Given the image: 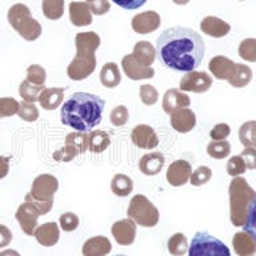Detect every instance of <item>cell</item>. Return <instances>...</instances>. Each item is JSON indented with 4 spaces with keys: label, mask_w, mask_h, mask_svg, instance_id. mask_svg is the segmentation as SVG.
<instances>
[{
    "label": "cell",
    "mask_w": 256,
    "mask_h": 256,
    "mask_svg": "<svg viewBox=\"0 0 256 256\" xmlns=\"http://www.w3.org/2000/svg\"><path fill=\"white\" fill-rule=\"evenodd\" d=\"M155 50L166 67L179 72L195 71L206 54L202 36L187 27H172L162 32Z\"/></svg>",
    "instance_id": "6da1fadb"
},
{
    "label": "cell",
    "mask_w": 256,
    "mask_h": 256,
    "mask_svg": "<svg viewBox=\"0 0 256 256\" xmlns=\"http://www.w3.org/2000/svg\"><path fill=\"white\" fill-rule=\"evenodd\" d=\"M104 100L88 92H75L66 100L60 111V119L64 126L78 132H88L99 126L103 118Z\"/></svg>",
    "instance_id": "7a4b0ae2"
},
{
    "label": "cell",
    "mask_w": 256,
    "mask_h": 256,
    "mask_svg": "<svg viewBox=\"0 0 256 256\" xmlns=\"http://www.w3.org/2000/svg\"><path fill=\"white\" fill-rule=\"evenodd\" d=\"M76 55L67 68L71 80L80 82L87 79L96 68V50L100 47V36L94 31L80 32L75 38Z\"/></svg>",
    "instance_id": "3957f363"
},
{
    "label": "cell",
    "mask_w": 256,
    "mask_h": 256,
    "mask_svg": "<svg viewBox=\"0 0 256 256\" xmlns=\"http://www.w3.org/2000/svg\"><path fill=\"white\" fill-rule=\"evenodd\" d=\"M59 190V182L54 175L43 174L32 182L31 191L26 195L24 202L36 208L40 216L47 215L54 206V196Z\"/></svg>",
    "instance_id": "277c9868"
},
{
    "label": "cell",
    "mask_w": 256,
    "mask_h": 256,
    "mask_svg": "<svg viewBox=\"0 0 256 256\" xmlns=\"http://www.w3.org/2000/svg\"><path fill=\"white\" fill-rule=\"evenodd\" d=\"M256 196V192L243 178H234L230 184V212L231 222L236 227H242L247 219L248 206Z\"/></svg>",
    "instance_id": "5b68a950"
},
{
    "label": "cell",
    "mask_w": 256,
    "mask_h": 256,
    "mask_svg": "<svg viewBox=\"0 0 256 256\" xmlns=\"http://www.w3.org/2000/svg\"><path fill=\"white\" fill-rule=\"evenodd\" d=\"M8 23L24 40L34 42L42 35V26L31 16V11L26 4H14L7 14Z\"/></svg>",
    "instance_id": "8992f818"
},
{
    "label": "cell",
    "mask_w": 256,
    "mask_h": 256,
    "mask_svg": "<svg viewBox=\"0 0 256 256\" xmlns=\"http://www.w3.org/2000/svg\"><path fill=\"white\" fill-rule=\"evenodd\" d=\"M127 215L142 227L152 228L159 223V210L144 195H135L130 202Z\"/></svg>",
    "instance_id": "52a82bcc"
},
{
    "label": "cell",
    "mask_w": 256,
    "mask_h": 256,
    "mask_svg": "<svg viewBox=\"0 0 256 256\" xmlns=\"http://www.w3.org/2000/svg\"><path fill=\"white\" fill-rule=\"evenodd\" d=\"M188 256H231L230 248L208 232H196L188 247Z\"/></svg>",
    "instance_id": "ba28073f"
},
{
    "label": "cell",
    "mask_w": 256,
    "mask_h": 256,
    "mask_svg": "<svg viewBox=\"0 0 256 256\" xmlns=\"http://www.w3.org/2000/svg\"><path fill=\"white\" fill-rule=\"evenodd\" d=\"M212 86V78L207 72L191 71L187 72L180 79L179 87L180 91L195 92V94H202V92L208 91Z\"/></svg>",
    "instance_id": "9c48e42d"
},
{
    "label": "cell",
    "mask_w": 256,
    "mask_h": 256,
    "mask_svg": "<svg viewBox=\"0 0 256 256\" xmlns=\"http://www.w3.org/2000/svg\"><path fill=\"white\" fill-rule=\"evenodd\" d=\"M40 214L38 212L36 208H34L31 204H28L27 202H24L19 206L18 211L15 214V218L19 223L20 228L23 230V232L28 236H34L38 226V219H39Z\"/></svg>",
    "instance_id": "30bf717a"
},
{
    "label": "cell",
    "mask_w": 256,
    "mask_h": 256,
    "mask_svg": "<svg viewBox=\"0 0 256 256\" xmlns=\"http://www.w3.org/2000/svg\"><path fill=\"white\" fill-rule=\"evenodd\" d=\"M132 143L142 150H154L159 146V138L155 130L147 124H139L131 132Z\"/></svg>",
    "instance_id": "8fae6325"
},
{
    "label": "cell",
    "mask_w": 256,
    "mask_h": 256,
    "mask_svg": "<svg viewBox=\"0 0 256 256\" xmlns=\"http://www.w3.org/2000/svg\"><path fill=\"white\" fill-rule=\"evenodd\" d=\"M162 24L160 15L155 11H146L138 14L132 18L131 26L132 30L140 35H147L151 32H155Z\"/></svg>",
    "instance_id": "7c38bea8"
},
{
    "label": "cell",
    "mask_w": 256,
    "mask_h": 256,
    "mask_svg": "<svg viewBox=\"0 0 256 256\" xmlns=\"http://www.w3.org/2000/svg\"><path fill=\"white\" fill-rule=\"evenodd\" d=\"M111 234L120 246H131L136 239V223L132 219L118 220L112 224Z\"/></svg>",
    "instance_id": "4fadbf2b"
},
{
    "label": "cell",
    "mask_w": 256,
    "mask_h": 256,
    "mask_svg": "<svg viewBox=\"0 0 256 256\" xmlns=\"http://www.w3.org/2000/svg\"><path fill=\"white\" fill-rule=\"evenodd\" d=\"M122 68L124 74L131 80L152 79L155 76V70L152 67H146L132 56V54L126 55L122 59Z\"/></svg>",
    "instance_id": "5bb4252c"
},
{
    "label": "cell",
    "mask_w": 256,
    "mask_h": 256,
    "mask_svg": "<svg viewBox=\"0 0 256 256\" xmlns=\"http://www.w3.org/2000/svg\"><path fill=\"white\" fill-rule=\"evenodd\" d=\"M192 174L191 164L187 160H175L174 163L170 164L167 170V182L174 187H182L186 183L190 182Z\"/></svg>",
    "instance_id": "9a60e30c"
},
{
    "label": "cell",
    "mask_w": 256,
    "mask_h": 256,
    "mask_svg": "<svg viewBox=\"0 0 256 256\" xmlns=\"http://www.w3.org/2000/svg\"><path fill=\"white\" fill-rule=\"evenodd\" d=\"M170 122H171L172 128L179 134H187L192 131L196 126V115L191 108H180L172 112Z\"/></svg>",
    "instance_id": "2e32d148"
},
{
    "label": "cell",
    "mask_w": 256,
    "mask_h": 256,
    "mask_svg": "<svg viewBox=\"0 0 256 256\" xmlns=\"http://www.w3.org/2000/svg\"><path fill=\"white\" fill-rule=\"evenodd\" d=\"M190 104H191V100L186 94H183L180 90L171 88V90H167L164 94L162 106H163L164 112L171 115L172 112H175L176 110L190 107Z\"/></svg>",
    "instance_id": "e0dca14e"
},
{
    "label": "cell",
    "mask_w": 256,
    "mask_h": 256,
    "mask_svg": "<svg viewBox=\"0 0 256 256\" xmlns=\"http://www.w3.org/2000/svg\"><path fill=\"white\" fill-rule=\"evenodd\" d=\"M112 250V244L106 236H94L86 240L82 248L83 256H107Z\"/></svg>",
    "instance_id": "ac0fdd59"
},
{
    "label": "cell",
    "mask_w": 256,
    "mask_h": 256,
    "mask_svg": "<svg viewBox=\"0 0 256 256\" xmlns=\"http://www.w3.org/2000/svg\"><path fill=\"white\" fill-rule=\"evenodd\" d=\"M200 30L211 38H224L231 31V26L216 16H206L200 22Z\"/></svg>",
    "instance_id": "d6986e66"
},
{
    "label": "cell",
    "mask_w": 256,
    "mask_h": 256,
    "mask_svg": "<svg viewBox=\"0 0 256 256\" xmlns=\"http://www.w3.org/2000/svg\"><path fill=\"white\" fill-rule=\"evenodd\" d=\"M34 236L38 240V243L44 247H52L59 242L60 231L59 226L55 222H47L36 228Z\"/></svg>",
    "instance_id": "ffe728a7"
},
{
    "label": "cell",
    "mask_w": 256,
    "mask_h": 256,
    "mask_svg": "<svg viewBox=\"0 0 256 256\" xmlns=\"http://www.w3.org/2000/svg\"><path fill=\"white\" fill-rule=\"evenodd\" d=\"M236 63L228 59L226 56H215L210 60L208 68L212 72V75L219 80H228L235 72Z\"/></svg>",
    "instance_id": "44dd1931"
},
{
    "label": "cell",
    "mask_w": 256,
    "mask_h": 256,
    "mask_svg": "<svg viewBox=\"0 0 256 256\" xmlns=\"http://www.w3.org/2000/svg\"><path fill=\"white\" fill-rule=\"evenodd\" d=\"M164 163L166 159L162 152H151L142 156L139 160V170L143 175L155 176L163 170Z\"/></svg>",
    "instance_id": "7402d4cb"
},
{
    "label": "cell",
    "mask_w": 256,
    "mask_h": 256,
    "mask_svg": "<svg viewBox=\"0 0 256 256\" xmlns=\"http://www.w3.org/2000/svg\"><path fill=\"white\" fill-rule=\"evenodd\" d=\"M68 10L70 20L76 27H86L92 23V12L86 2H72Z\"/></svg>",
    "instance_id": "603a6c76"
},
{
    "label": "cell",
    "mask_w": 256,
    "mask_h": 256,
    "mask_svg": "<svg viewBox=\"0 0 256 256\" xmlns=\"http://www.w3.org/2000/svg\"><path fill=\"white\" fill-rule=\"evenodd\" d=\"M64 88L62 87H52V88H44L43 91L40 92L39 95V104L44 110L47 111H54L60 104L63 103L64 99Z\"/></svg>",
    "instance_id": "cb8c5ba5"
},
{
    "label": "cell",
    "mask_w": 256,
    "mask_h": 256,
    "mask_svg": "<svg viewBox=\"0 0 256 256\" xmlns=\"http://www.w3.org/2000/svg\"><path fill=\"white\" fill-rule=\"evenodd\" d=\"M232 246L239 256H254L256 252V243L252 236L246 231L238 232L232 239Z\"/></svg>",
    "instance_id": "d4e9b609"
},
{
    "label": "cell",
    "mask_w": 256,
    "mask_h": 256,
    "mask_svg": "<svg viewBox=\"0 0 256 256\" xmlns=\"http://www.w3.org/2000/svg\"><path fill=\"white\" fill-rule=\"evenodd\" d=\"M132 56L146 67H151V64H154L156 59V50L150 42L143 40V42H138L135 44Z\"/></svg>",
    "instance_id": "484cf974"
},
{
    "label": "cell",
    "mask_w": 256,
    "mask_h": 256,
    "mask_svg": "<svg viewBox=\"0 0 256 256\" xmlns=\"http://www.w3.org/2000/svg\"><path fill=\"white\" fill-rule=\"evenodd\" d=\"M122 82V75L118 64L114 62L106 63L100 70V83L106 88L118 87Z\"/></svg>",
    "instance_id": "4316f807"
},
{
    "label": "cell",
    "mask_w": 256,
    "mask_h": 256,
    "mask_svg": "<svg viewBox=\"0 0 256 256\" xmlns=\"http://www.w3.org/2000/svg\"><path fill=\"white\" fill-rule=\"evenodd\" d=\"M110 144L111 138L106 131L96 130L88 135V151H91L92 154H102L110 147Z\"/></svg>",
    "instance_id": "83f0119b"
},
{
    "label": "cell",
    "mask_w": 256,
    "mask_h": 256,
    "mask_svg": "<svg viewBox=\"0 0 256 256\" xmlns=\"http://www.w3.org/2000/svg\"><path fill=\"white\" fill-rule=\"evenodd\" d=\"M134 190V182L130 176L124 175V174H116L111 180V191L114 195L119 196V198H126Z\"/></svg>",
    "instance_id": "f1b7e54d"
},
{
    "label": "cell",
    "mask_w": 256,
    "mask_h": 256,
    "mask_svg": "<svg viewBox=\"0 0 256 256\" xmlns=\"http://www.w3.org/2000/svg\"><path fill=\"white\" fill-rule=\"evenodd\" d=\"M251 80H252L251 68L248 67V66H246V64L236 63L235 72L232 74L231 78H230L227 82L231 84L232 87L242 88V87H246Z\"/></svg>",
    "instance_id": "f546056e"
},
{
    "label": "cell",
    "mask_w": 256,
    "mask_h": 256,
    "mask_svg": "<svg viewBox=\"0 0 256 256\" xmlns=\"http://www.w3.org/2000/svg\"><path fill=\"white\" fill-rule=\"evenodd\" d=\"M188 240L184 234L176 232L168 239L167 250L174 256H183L188 252Z\"/></svg>",
    "instance_id": "4dcf8cb0"
},
{
    "label": "cell",
    "mask_w": 256,
    "mask_h": 256,
    "mask_svg": "<svg viewBox=\"0 0 256 256\" xmlns=\"http://www.w3.org/2000/svg\"><path fill=\"white\" fill-rule=\"evenodd\" d=\"M44 90V86H35L30 83L28 80H23L19 86V95L22 96L23 102L27 103H36L39 100L40 92Z\"/></svg>",
    "instance_id": "1f68e13d"
},
{
    "label": "cell",
    "mask_w": 256,
    "mask_h": 256,
    "mask_svg": "<svg viewBox=\"0 0 256 256\" xmlns=\"http://www.w3.org/2000/svg\"><path fill=\"white\" fill-rule=\"evenodd\" d=\"M42 10L47 19H60L64 14V0H42Z\"/></svg>",
    "instance_id": "d6a6232c"
},
{
    "label": "cell",
    "mask_w": 256,
    "mask_h": 256,
    "mask_svg": "<svg viewBox=\"0 0 256 256\" xmlns=\"http://www.w3.org/2000/svg\"><path fill=\"white\" fill-rule=\"evenodd\" d=\"M240 142L246 148H256V122H247L239 130Z\"/></svg>",
    "instance_id": "836d02e7"
},
{
    "label": "cell",
    "mask_w": 256,
    "mask_h": 256,
    "mask_svg": "<svg viewBox=\"0 0 256 256\" xmlns=\"http://www.w3.org/2000/svg\"><path fill=\"white\" fill-rule=\"evenodd\" d=\"M231 152V144L227 140H212L207 146V154L214 159H224Z\"/></svg>",
    "instance_id": "e575fe53"
},
{
    "label": "cell",
    "mask_w": 256,
    "mask_h": 256,
    "mask_svg": "<svg viewBox=\"0 0 256 256\" xmlns=\"http://www.w3.org/2000/svg\"><path fill=\"white\" fill-rule=\"evenodd\" d=\"M239 56L242 59L247 60V62H256V39L250 38V39H244L239 46Z\"/></svg>",
    "instance_id": "d590c367"
},
{
    "label": "cell",
    "mask_w": 256,
    "mask_h": 256,
    "mask_svg": "<svg viewBox=\"0 0 256 256\" xmlns=\"http://www.w3.org/2000/svg\"><path fill=\"white\" fill-rule=\"evenodd\" d=\"M212 178V171L211 168L207 167V166H200L195 170V171L191 174V178H190V182L192 186L195 187H200L203 184H207Z\"/></svg>",
    "instance_id": "8d00e7d4"
},
{
    "label": "cell",
    "mask_w": 256,
    "mask_h": 256,
    "mask_svg": "<svg viewBox=\"0 0 256 256\" xmlns=\"http://www.w3.org/2000/svg\"><path fill=\"white\" fill-rule=\"evenodd\" d=\"M16 115L19 116L20 119H23L24 122L32 123V122H36L39 118V110L35 106V103L22 102V103H19V110H18Z\"/></svg>",
    "instance_id": "74e56055"
},
{
    "label": "cell",
    "mask_w": 256,
    "mask_h": 256,
    "mask_svg": "<svg viewBox=\"0 0 256 256\" xmlns=\"http://www.w3.org/2000/svg\"><path fill=\"white\" fill-rule=\"evenodd\" d=\"M47 79V72L39 64H32L27 68V79L30 83L35 86H44Z\"/></svg>",
    "instance_id": "f35d334b"
},
{
    "label": "cell",
    "mask_w": 256,
    "mask_h": 256,
    "mask_svg": "<svg viewBox=\"0 0 256 256\" xmlns=\"http://www.w3.org/2000/svg\"><path fill=\"white\" fill-rule=\"evenodd\" d=\"M244 231L252 236V239L256 243V196L252 199V202L248 206L247 219L244 223Z\"/></svg>",
    "instance_id": "ab89813d"
},
{
    "label": "cell",
    "mask_w": 256,
    "mask_h": 256,
    "mask_svg": "<svg viewBox=\"0 0 256 256\" xmlns=\"http://www.w3.org/2000/svg\"><path fill=\"white\" fill-rule=\"evenodd\" d=\"M79 155L80 151L75 147V146H72V144L70 143H64L63 147L59 148L56 152H54L52 158H54V160H56V162H66V163H67V162H71L74 158H76V156Z\"/></svg>",
    "instance_id": "60d3db41"
},
{
    "label": "cell",
    "mask_w": 256,
    "mask_h": 256,
    "mask_svg": "<svg viewBox=\"0 0 256 256\" xmlns=\"http://www.w3.org/2000/svg\"><path fill=\"white\" fill-rule=\"evenodd\" d=\"M66 143L75 146L80 151V154L88 151V135L87 132H71L66 138Z\"/></svg>",
    "instance_id": "b9f144b4"
},
{
    "label": "cell",
    "mask_w": 256,
    "mask_h": 256,
    "mask_svg": "<svg viewBox=\"0 0 256 256\" xmlns=\"http://www.w3.org/2000/svg\"><path fill=\"white\" fill-rule=\"evenodd\" d=\"M139 95L142 103L146 106H154L159 100V92L151 84H143L139 88Z\"/></svg>",
    "instance_id": "7bdbcfd3"
},
{
    "label": "cell",
    "mask_w": 256,
    "mask_h": 256,
    "mask_svg": "<svg viewBox=\"0 0 256 256\" xmlns=\"http://www.w3.org/2000/svg\"><path fill=\"white\" fill-rule=\"evenodd\" d=\"M19 110V102L14 98H0V118L16 115Z\"/></svg>",
    "instance_id": "ee69618b"
},
{
    "label": "cell",
    "mask_w": 256,
    "mask_h": 256,
    "mask_svg": "<svg viewBox=\"0 0 256 256\" xmlns=\"http://www.w3.org/2000/svg\"><path fill=\"white\" fill-rule=\"evenodd\" d=\"M128 118H130V112L126 106H118L110 114V120H111L112 126H115V127L124 126L128 122Z\"/></svg>",
    "instance_id": "f6af8a7d"
},
{
    "label": "cell",
    "mask_w": 256,
    "mask_h": 256,
    "mask_svg": "<svg viewBox=\"0 0 256 256\" xmlns=\"http://www.w3.org/2000/svg\"><path fill=\"white\" fill-rule=\"evenodd\" d=\"M59 224L63 231L72 232L79 227V218L74 212H66L59 218Z\"/></svg>",
    "instance_id": "bcb514c9"
},
{
    "label": "cell",
    "mask_w": 256,
    "mask_h": 256,
    "mask_svg": "<svg viewBox=\"0 0 256 256\" xmlns=\"http://www.w3.org/2000/svg\"><path fill=\"white\" fill-rule=\"evenodd\" d=\"M247 171V167H246V163H244V160L242 159V156L238 155V156H232L231 159L228 160L227 163V172L228 175L236 176L242 175L244 172Z\"/></svg>",
    "instance_id": "7dc6e473"
},
{
    "label": "cell",
    "mask_w": 256,
    "mask_h": 256,
    "mask_svg": "<svg viewBox=\"0 0 256 256\" xmlns=\"http://www.w3.org/2000/svg\"><path fill=\"white\" fill-rule=\"evenodd\" d=\"M86 3L88 4V7H90L92 14L98 16L106 15L110 11V8H111L110 0H87Z\"/></svg>",
    "instance_id": "c3c4849f"
},
{
    "label": "cell",
    "mask_w": 256,
    "mask_h": 256,
    "mask_svg": "<svg viewBox=\"0 0 256 256\" xmlns=\"http://www.w3.org/2000/svg\"><path fill=\"white\" fill-rule=\"evenodd\" d=\"M230 134H231L230 126L226 123H219L212 128L210 136L212 138V140H226L230 136Z\"/></svg>",
    "instance_id": "681fc988"
},
{
    "label": "cell",
    "mask_w": 256,
    "mask_h": 256,
    "mask_svg": "<svg viewBox=\"0 0 256 256\" xmlns=\"http://www.w3.org/2000/svg\"><path fill=\"white\" fill-rule=\"evenodd\" d=\"M247 170H256V148H244L240 154Z\"/></svg>",
    "instance_id": "f907efd6"
},
{
    "label": "cell",
    "mask_w": 256,
    "mask_h": 256,
    "mask_svg": "<svg viewBox=\"0 0 256 256\" xmlns=\"http://www.w3.org/2000/svg\"><path fill=\"white\" fill-rule=\"evenodd\" d=\"M112 2L124 10H138L144 6L147 0H112Z\"/></svg>",
    "instance_id": "816d5d0a"
},
{
    "label": "cell",
    "mask_w": 256,
    "mask_h": 256,
    "mask_svg": "<svg viewBox=\"0 0 256 256\" xmlns=\"http://www.w3.org/2000/svg\"><path fill=\"white\" fill-rule=\"evenodd\" d=\"M12 242V232L7 226L0 224V248H4L10 246Z\"/></svg>",
    "instance_id": "f5cc1de1"
},
{
    "label": "cell",
    "mask_w": 256,
    "mask_h": 256,
    "mask_svg": "<svg viewBox=\"0 0 256 256\" xmlns=\"http://www.w3.org/2000/svg\"><path fill=\"white\" fill-rule=\"evenodd\" d=\"M10 172V158L0 155V179H4Z\"/></svg>",
    "instance_id": "db71d44e"
},
{
    "label": "cell",
    "mask_w": 256,
    "mask_h": 256,
    "mask_svg": "<svg viewBox=\"0 0 256 256\" xmlns=\"http://www.w3.org/2000/svg\"><path fill=\"white\" fill-rule=\"evenodd\" d=\"M0 256H20V254L15 250H4L0 252Z\"/></svg>",
    "instance_id": "11a10c76"
},
{
    "label": "cell",
    "mask_w": 256,
    "mask_h": 256,
    "mask_svg": "<svg viewBox=\"0 0 256 256\" xmlns=\"http://www.w3.org/2000/svg\"><path fill=\"white\" fill-rule=\"evenodd\" d=\"M172 2L178 6H186V4L190 3V0H172Z\"/></svg>",
    "instance_id": "9f6ffc18"
},
{
    "label": "cell",
    "mask_w": 256,
    "mask_h": 256,
    "mask_svg": "<svg viewBox=\"0 0 256 256\" xmlns=\"http://www.w3.org/2000/svg\"><path fill=\"white\" fill-rule=\"evenodd\" d=\"M116 256H124V255H116Z\"/></svg>",
    "instance_id": "6f0895ef"
}]
</instances>
